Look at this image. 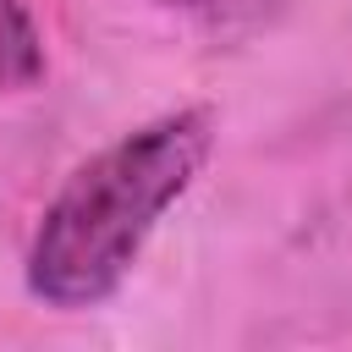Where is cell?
Returning <instances> with one entry per match:
<instances>
[{
	"mask_svg": "<svg viewBox=\"0 0 352 352\" xmlns=\"http://www.w3.org/2000/svg\"><path fill=\"white\" fill-rule=\"evenodd\" d=\"M214 154V110H165L88 154L44 204L28 242V292L50 308H99L132 275L154 226Z\"/></svg>",
	"mask_w": 352,
	"mask_h": 352,
	"instance_id": "obj_1",
	"label": "cell"
},
{
	"mask_svg": "<svg viewBox=\"0 0 352 352\" xmlns=\"http://www.w3.org/2000/svg\"><path fill=\"white\" fill-rule=\"evenodd\" d=\"M44 77V44L22 0H0V88L22 94Z\"/></svg>",
	"mask_w": 352,
	"mask_h": 352,
	"instance_id": "obj_2",
	"label": "cell"
},
{
	"mask_svg": "<svg viewBox=\"0 0 352 352\" xmlns=\"http://www.w3.org/2000/svg\"><path fill=\"white\" fill-rule=\"evenodd\" d=\"M165 6H176V11H192V16H204V22H242V16H258V11H270L275 0H165Z\"/></svg>",
	"mask_w": 352,
	"mask_h": 352,
	"instance_id": "obj_3",
	"label": "cell"
}]
</instances>
